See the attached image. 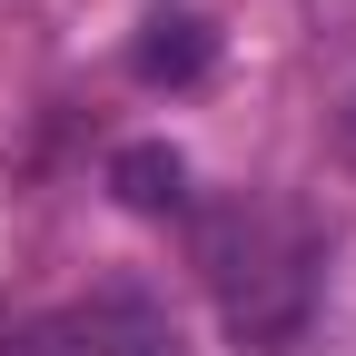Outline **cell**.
I'll use <instances>...</instances> for the list:
<instances>
[{
  "mask_svg": "<svg viewBox=\"0 0 356 356\" xmlns=\"http://www.w3.org/2000/svg\"><path fill=\"white\" fill-rule=\"evenodd\" d=\"M89 356H188V337L168 327V307L139 287H109L89 307Z\"/></svg>",
  "mask_w": 356,
  "mask_h": 356,
  "instance_id": "2",
  "label": "cell"
},
{
  "mask_svg": "<svg viewBox=\"0 0 356 356\" xmlns=\"http://www.w3.org/2000/svg\"><path fill=\"white\" fill-rule=\"evenodd\" d=\"M109 198L129 218H178V208H188V159H178L168 139H129L109 159Z\"/></svg>",
  "mask_w": 356,
  "mask_h": 356,
  "instance_id": "3",
  "label": "cell"
},
{
  "mask_svg": "<svg viewBox=\"0 0 356 356\" xmlns=\"http://www.w3.org/2000/svg\"><path fill=\"white\" fill-rule=\"evenodd\" d=\"M337 149H346V159H356V99H346V119H337Z\"/></svg>",
  "mask_w": 356,
  "mask_h": 356,
  "instance_id": "5",
  "label": "cell"
},
{
  "mask_svg": "<svg viewBox=\"0 0 356 356\" xmlns=\"http://www.w3.org/2000/svg\"><path fill=\"white\" fill-rule=\"evenodd\" d=\"M208 60H218V40H208V20H188V10H178V20H149L139 40H129V70H139L149 89H188Z\"/></svg>",
  "mask_w": 356,
  "mask_h": 356,
  "instance_id": "4",
  "label": "cell"
},
{
  "mask_svg": "<svg viewBox=\"0 0 356 356\" xmlns=\"http://www.w3.org/2000/svg\"><path fill=\"white\" fill-rule=\"evenodd\" d=\"M188 257L218 297V317L248 356H287L317 317V267H327V238L297 198H257V188H228L188 218Z\"/></svg>",
  "mask_w": 356,
  "mask_h": 356,
  "instance_id": "1",
  "label": "cell"
}]
</instances>
